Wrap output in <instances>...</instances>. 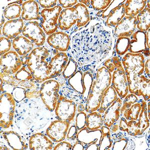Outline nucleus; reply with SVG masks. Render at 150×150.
<instances>
[{"mask_svg":"<svg viewBox=\"0 0 150 150\" xmlns=\"http://www.w3.org/2000/svg\"><path fill=\"white\" fill-rule=\"evenodd\" d=\"M116 39L113 29L96 16L71 37L69 52L79 69L90 71L95 78L99 67L114 55Z\"/></svg>","mask_w":150,"mask_h":150,"instance_id":"1","label":"nucleus"},{"mask_svg":"<svg viewBox=\"0 0 150 150\" xmlns=\"http://www.w3.org/2000/svg\"><path fill=\"white\" fill-rule=\"evenodd\" d=\"M68 60L67 53L54 49L47 43L33 50L28 55L27 66L33 78L42 84L59 76Z\"/></svg>","mask_w":150,"mask_h":150,"instance_id":"2","label":"nucleus"},{"mask_svg":"<svg viewBox=\"0 0 150 150\" xmlns=\"http://www.w3.org/2000/svg\"><path fill=\"white\" fill-rule=\"evenodd\" d=\"M145 58L142 53L128 52L122 58L130 93L150 101V80L144 72Z\"/></svg>","mask_w":150,"mask_h":150,"instance_id":"3","label":"nucleus"},{"mask_svg":"<svg viewBox=\"0 0 150 150\" xmlns=\"http://www.w3.org/2000/svg\"><path fill=\"white\" fill-rule=\"evenodd\" d=\"M94 80L90 71L83 72L79 69L64 82L60 88V93L73 100L77 104H85L89 97Z\"/></svg>","mask_w":150,"mask_h":150,"instance_id":"4","label":"nucleus"},{"mask_svg":"<svg viewBox=\"0 0 150 150\" xmlns=\"http://www.w3.org/2000/svg\"><path fill=\"white\" fill-rule=\"evenodd\" d=\"M90 11L78 3L74 7L62 10L58 20V28L70 37L85 26L91 19Z\"/></svg>","mask_w":150,"mask_h":150,"instance_id":"5","label":"nucleus"},{"mask_svg":"<svg viewBox=\"0 0 150 150\" xmlns=\"http://www.w3.org/2000/svg\"><path fill=\"white\" fill-rule=\"evenodd\" d=\"M112 74L101 66L98 69L94 78L89 97L85 103V111L88 113L97 111L101 104L104 92L111 85Z\"/></svg>","mask_w":150,"mask_h":150,"instance_id":"6","label":"nucleus"},{"mask_svg":"<svg viewBox=\"0 0 150 150\" xmlns=\"http://www.w3.org/2000/svg\"><path fill=\"white\" fill-rule=\"evenodd\" d=\"M120 131L131 137H140L145 135L150 127V120L147 112V102H142V109L137 120H127L121 116L119 121Z\"/></svg>","mask_w":150,"mask_h":150,"instance_id":"7","label":"nucleus"},{"mask_svg":"<svg viewBox=\"0 0 150 150\" xmlns=\"http://www.w3.org/2000/svg\"><path fill=\"white\" fill-rule=\"evenodd\" d=\"M61 85L55 79H50L42 83L40 88V97L47 109L50 112L55 111L60 97Z\"/></svg>","mask_w":150,"mask_h":150,"instance_id":"8","label":"nucleus"},{"mask_svg":"<svg viewBox=\"0 0 150 150\" xmlns=\"http://www.w3.org/2000/svg\"><path fill=\"white\" fill-rule=\"evenodd\" d=\"M77 104L73 100L60 93L54 111L57 120L71 124L77 114Z\"/></svg>","mask_w":150,"mask_h":150,"instance_id":"9","label":"nucleus"},{"mask_svg":"<svg viewBox=\"0 0 150 150\" xmlns=\"http://www.w3.org/2000/svg\"><path fill=\"white\" fill-rule=\"evenodd\" d=\"M16 103L12 94H1L0 126L1 128L6 129L11 126L15 112Z\"/></svg>","mask_w":150,"mask_h":150,"instance_id":"10","label":"nucleus"},{"mask_svg":"<svg viewBox=\"0 0 150 150\" xmlns=\"http://www.w3.org/2000/svg\"><path fill=\"white\" fill-rule=\"evenodd\" d=\"M60 6L50 9H44L41 11L40 24L47 36L56 32L58 28V20L62 11Z\"/></svg>","mask_w":150,"mask_h":150,"instance_id":"11","label":"nucleus"},{"mask_svg":"<svg viewBox=\"0 0 150 150\" xmlns=\"http://www.w3.org/2000/svg\"><path fill=\"white\" fill-rule=\"evenodd\" d=\"M22 35L37 47L43 46L46 40V35L38 21L27 22L23 30Z\"/></svg>","mask_w":150,"mask_h":150,"instance_id":"12","label":"nucleus"},{"mask_svg":"<svg viewBox=\"0 0 150 150\" xmlns=\"http://www.w3.org/2000/svg\"><path fill=\"white\" fill-rule=\"evenodd\" d=\"M1 71L15 74L22 66L20 57L14 51H10L1 56Z\"/></svg>","mask_w":150,"mask_h":150,"instance_id":"13","label":"nucleus"},{"mask_svg":"<svg viewBox=\"0 0 150 150\" xmlns=\"http://www.w3.org/2000/svg\"><path fill=\"white\" fill-rule=\"evenodd\" d=\"M70 123L59 120L52 122L46 130L47 136L55 143H59L65 140Z\"/></svg>","mask_w":150,"mask_h":150,"instance_id":"14","label":"nucleus"},{"mask_svg":"<svg viewBox=\"0 0 150 150\" xmlns=\"http://www.w3.org/2000/svg\"><path fill=\"white\" fill-rule=\"evenodd\" d=\"M112 74L111 85L119 97L124 99L129 93V87L123 65L117 69Z\"/></svg>","mask_w":150,"mask_h":150,"instance_id":"15","label":"nucleus"},{"mask_svg":"<svg viewBox=\"0 0 150 150\" xmlns=\"http://www.w3.org/2000/svg\"><path fill=\"white\" fill-rule=\"evenodd\" d=\"M47 43L52 48L61 52L69 51L71 44V37L67 33L58 31L48 36Z\"/></svg>","mask_w":150,"mask_h":150,"instance_id":"16","label":"nucleus"},{"mask_svg":"<svg viewBox=\"0 0 150 150\" xmlns=\"http://www.w3.org/2000/svg\"><path fill=\"white\" fill-rule=\"evenodd\" d=\"M116 38L122 37L130 38L137 30L136 17L125 16L113 29Z\"/></svg>","mask_w":150,"mask_h":150,"instance_id":"17","label":"nucleus"},{"mask_svg":"<svg viewBox=\"0 0 150 150\" xmlns=\"http://www.w3.org/2000/svg\"><path fill=\"white\" fill-rule=\"evenodd\" d=\"M1 139L12 150H28L29 148V144H28L26 139L14 131L9 130L1 132Z\"/></svg>","mask_w":150,"mask_h":150,"instance_id":"18","label":"nucleus"},{"mask_svg":"<svg viewBox=\"0 0 150 150\" xmlns=\"http://www.w3.org/2000/svg\"><path fill=\"white\" fill-rule=\"evenodd\" d=\"M102 137V132L101 129L89 130L85 127L78 132L77 141L83 144L86 148L91 144H96L99 147Z\"/></svg>","mask_w":150,"mask_h":150,"instance_id":"19","label":"nucleus"},{"mask_svg":"<svg viewBox=\"0 0 150 150\" xmlns=\"http://www.w3.org/2000/svg\"><path fill=\"white\" fill-rule=\"evenodd\" d=\"M123 100L118 97L116 101L112 103L103 114L104 125L110 128L115 123L119 121L121 117L120 110Z\"/></svg>","mask_w":150,"mask_h":150,"instance_id":"20","label":"nucleus"},{"mask_svg":"<svg viewBox=\"0 0 150 150\" xmlns=\"http://www.w3.org/2000/svg\"><path fill=\"white\" fill-rule=\"evenodd\" d=\"M112 145L111 150H135L136 145L132 137L120 131L112 134Z\"/></svg>","mask_w":150,"mask_h":150,"instance_id":"21","label":"nucleus"},{"mask_svg":"<svg viewBox=\"0 0 150 150\" xmlns=\"http://www.w3.org/2000/svg\"><path fill=\"white\" fill-rule=\"evenodd\" d=\"M28 144L31 150H50L54 148L52 141L43 133H35L31 135Z\"/></svg>","mask_w":150,"mask_h":150,"instance_id":"22","label":"nucleus"},{"mask_svg":"<svg viewBox=\"0 0 150 150\" xmlns=\"http://www.w3.org/2000/svg\"><path fill=\"white\" fill-rule=\"evenodd\" d=\"M24 27V21L19 18L8 21L1 28L4 37L9 39H14L22 33Z\"/></svg>","mask_w":150,"mask_h":150,"instance_id":"23","label":"nucleus"},{"mask_svg":"<svg viewBox=\"0 0 150 150\" xmlns=\"http://www.w3.org/2000/svg\"><path fill=\"white\" fill-rule=\"evenodd\" d=\"M22 12L21 18L26 21L40 20V8L37 1L30 0L24 2L22 6Z\"/></svg>","mask_w":150,"mask_h":150,"instance_id":"24","label":"nucleus"},{"mask_svg":"<svg viewBox=\"0 0 150 150\" xmlns=\"http://www.w3.org/2000/svg\"><path fill=\"white\" fill-rule=\"evenodd\" d=\"M146 38V32L137 30L130 38V46L128 52L133 54L143 53L148 48Z\"/></svg>","mask_w":150,"mask_h":150,"instance_id":"25","label":"nucleus"},{"mask_svg":"<svg viewBox=\"0 0 150 150\" xmlns=\"http://www.w3.org/2000/svg\"><path fill=\"white\" fill-rule=\"evenodd\" d=\"M34 44L24 36H19L15 38L12 46L15 51L20 56L28 55L34 49Z\"/></svg>","mask_w":150,"mask_h":150,"instance_id":"26","label":"nucleus"},{"mask_svg":"<svg viewBox=\"0 0 150 150\" xmlns=\"http://www.w3.org/2000/svg\"><path fill=\"white\" fill-rule=\"evenodd\" d=\"M125 2L113 9L104 21L105 24L107 27L114 29L126 16Z\"/></svg>","mask_w":150,"mask_h":150,"instance_id":"27","label":"nucleus"},{"mask_svg":"<svg viewBox=\"0 0 150 150\" xmlns=\"http://www.w3.org/2000/svg\"><path fill=\"white\" fill-rule=\"evenodd\" d=\"M118 97V94L114 88L112 86H110L104 92L101 99L100 106L97 111L101 114H103L108 107L116 101Z\"/></svg>","mask_w":150,"mask_h":150,"instance_id":"28","label":"nucleus"},{"mask_svg":"<svg viewBox=\"0 0 150 150\" xmlns=\"http://www.w3.org/2000/svg\"><path fill=\"white\" fill-rule=\"evenodd\" d=\"M147 1L128 0L125 2V15L128 16L136 17L146 6Z\"/></svg>","mask_w":150,"mask_h":150,"instance_id":"29","label":"nucleus"},{"mask_svg":"<svg viewBox=\"0 0 150 150\" xmlns=\"http://www.w3.org/2000/svg\"><path fill=\"white\" fill-rule=\"evenodd\" d=\"M137 29L146 32L150 27V9L147 7L136 16Z\"/></svg>","mask_w":150,"mask_h":150,"instance_id":"30","label":"nucleus"},{"mask_svg":"<svg viewBox=\"0 0 150 150\" xmlns=\"http://www.w3.org/2000/svg\"><path fill=\"white\" fill-rule=\"evenodd\" d=\"M104 125L102 114L98 111L90 112L87 116L86 126L89 130H96L101 129Z\"/></svg>","mask_w":150,"mask_h":150,"instance_id":"31","label":"nucleus"},{"mask_svg":"<svg viewBox=\"0 0 150 150\" xmlns=\"http://www.w3.org/2000/svg\"><path fill=\"white\" fill-rule=\"evenodd\" d=\"M130 38H117L115 44L114 52L117 56L122 58L128 52L130 46Z\"/></svg>","mask_w":150,"mask_h":150,"instance_id":"32","label":"nucleus"},{"mask_svg":"<svg viewBox=\"0 0 150 150\" xmlns=\"http://www.w3.org/2000/svg\"><path fill=\"white\" fill-rule=\"evenodd\" d=\"M144 99H140L137 102L133 104L130 108L126 110L122 116L127 120H137L142 109V102Z\"/></svg>","mask_w":150,"mask_h":150,"instance_id":"33","label":"nucleus"},{"mask_svg":"<svg viewBox=\"0 0 150 150\" xmlns=\"http://www.w3.org/2000/svg\"><path fill=\"white\" fill-rule=\"evenodd\" d=\"M101 130L102 132V137L99 146V150H111L112 141L110 128L103 125L101 127Z\"/></svg>","mask_w":150,"mask_h":150,"instance_id":"34","label":"nucleus"},{"mask_svg":"<svg viewBox=\"0 0 150 150\" xmlns=\"http://www.w3.org/2000/svg\"><path fill=\"white\" fill-rule=\"evenodd\" d=\"M69 60L68 63L62 72V76L66 81L69 78L73 75L78 70V65L77 61L69 53L68 54Z\"/></svg>","mask_w":150,"mask_h":150,"instance_id":"35","label":"nucleus"},{"mask_svg":"<svg viewBox=\"0 0 150 150\" xmlns=\"http://www.w3.org/2000/svg\"><path fill=\"white\" fill-rule=\"evenodd\" d=\"M22 7L18 4H13L8 6L3 11V14L6 19L11 20L18 19L22 14Z\"/></svg>","mask_w":150,"mask_h":150,"instance_id":"36","label":"nucleus"},{"mask_svg":"<svg viewBox=\"0 0 150 150\" xmlns=\"http://www.w3.org/2000/svg\"><path fill=\"white\" fill-rule=\"evenodd\" d=\"M122 65V58L115 54L112 55L111 58L104 62L101 66L105 67L111 74H112V72L117 69Z\"/></svg>","mask_w":150,"mask_h":150,"instance_id":"37","label":"nucleus"},{"mask_svg":"<svg viewBox=\"0 0 150 150\" xmlns=\"http://www.w3.org/2000/svg\"><path fill=\"white\" fill-rule=\"evenodd\" d=\"M141 98L138 97L135 94L129 93L124 99H122V105L120 110L121 117L122 116L123 112L126 110L130 108L133 104L137 102Z\"/></svg>","mask_w":150,"mask_h":150,"instance_id":"38","label":"nucleus"},{"mask_svg":"<svg viewBox=\"0 0 150 150\" xmlns=\"http://www.w3.org/2000/svg\"><path fill=\"white\" fill-rule=\"evenodd\" d=\"M14 76L16 80L19 82L27 81L33 78L27 65L23 66L15 74Z\"/></svg>","mask_w":150,"mask_h":150,"instance_id":"39","label":"nucleus"},{"mask_svg":"<svg viewBox=\"0 0 150 150\" xmlns=\"http://www.w3.org/2000/svg\"><path fill=\"white\" fill-rule=\"evenodd\" d=\"M125 2V1H112L106 9L98 12L96 14V16L102 19L103 21L105 20L113 9L121 5L122 4L124 3Z\"/></svg>","mask_w":150,"mask_h":150,"instance_id":"40","label":"nucleus"},{"mask_svg":"<svg viewBox=\"0 0 150 150\" xmlns=\"http://www.w3.org/2000/svg\"><path fill=\"white\" fill-rule=\"evenodd\" d=\"M112 1L110 0H92L90 1V4L93 10L95 12H98L106 9Z\"/></svg>","mask_w":150,"mask_h":150,"instance_id":"41","label":"nucleus"},{"mask_svg":"<svg viewBox=\"0 0 150 150\" xmlns=\"http://www.w3.org/2000/svg\"><path fill=\"white\" fill-rule=\"evenodd\" d=\"M27 90L21 87H16L12 93V97L16 102L19 103L26 98Z\"/></svg>","mask_w":150,"mask_h":150,"instance_id":"42","label":"nucleus"},{"mask_svg":"<svg viewBox=\"0 0 150 150\" xmlns=\"http://www.w3.org/2000/svg\"><path fill=\"white\" fill-rule=\"evenodd\" d=\"M87 116L85 112H77L75 119V126L78 131L82 130L86 126Z\"/></svg>","mask_w":150,"mask_h":150,"instance_id":"43","label":"nucleus"},{"mask_svg":"<svg viewBox=\"0 0 150 150\" xmlns=\"http://www.w3.org/2000/svg\"><path fill=\"white\" fill-rule=\"evenodd\" d=\"M1 42V50H0V55L1 56L5 54L10 51V50L12 46V43L10 40L5 37H1L0 39Z\"/></svg>","mask_w":150,"mask_h":150,"instance_id":"44","label":"nucleus"},{"mask_svg":"<svg viewBox=\"0 0 150 150\" xmlns=\"http://www.w3.org/2000/svg\"><path fill=\"white\" fill-rule=\"evenodd\" d=\"M0 77L4 83L11 85L13 87H17L18 81L16 80L15 76L6 73L3 71H1Z\"/></svg>","mask_w":150,"mask_h":150,"instance_id":"45","label":"nucleus"},{"mask_svg":"<svg viewBox=\"0 0 150 150\" xmlns=\"http://www.w3.org/2000/svg\"><path fill=\"white\" fill-rule=\"evenodd\" d=\"M78 130L75 125L70 126L67 134V140L70 142H74L77 140V134Z\"/></svg>","mask_w":150,"mask_h":150,"instance_id":"46","label":"nucleus"},{"mask_svg":"<svg viewBox=\"0 0 150 150\" xmlns=\"http://www.w3.org/2000/svg\"><path fill=\"white\" fill-rule=\"evenodd\" d=\"M58 1L57 0H51V1H38V2L40 6L44 9H50L56 7Z\"/></svg>","mask_w":150,"mask_h":150,"instance_id":"47","label":"nucleus"},{"mask_svg":"<svg viewBox=\"0 0 150 150\" xmlns=\"http://www.w3.org/2000/svg\"><path fill=\"white\" fill-rule=\"evenodd\" d=\"M72 147H73V145L71 143L63 141L59 142V143L57 144L55 147H54L53 150H71Z\"/></svg>","mask_w":150,"mask_h":150,"instance_id":"48","label":"nucleus"},{"mask_svg":"<svg viewBox=\"0 0 150 150\" xmlns=\"http://www.w3.org/2000/svg\"><path fill=\"white\" fill-rule=\"evenodd\" d=\"M78 1L77 0H59L58 2L62 8L67 9L74 7L76 5Z\"/></svg>","mask_w":150,"mask_h":150,"instance_id":"49","label":"nucleus"},{"mask_svg":"<svg viewBox=\"0 0 150 150\" xmlns=\"http://www.w3.org/2000/svg\"><path fill=\"white\" fill-rule=\"evenodd\" d=\"M14 88L15 87H13L11 85L3 83L2 89H1V94L3 93H10L12 94Z\"/></svg>","mask_w":150,"mask_h":150,"instance_id":"50","label":"nucleus"},{"mask_svg":"<svg viewBox=\"0 0 150 150\" xmlns=\"http://www.w3.org/2000/svg\"><path fill=\"white\" fill-rule=\"evenodd\" d=\"M150 58L145 59L144 65V72L148 78L150 79Z\"/></svg>","mask_w":150,"mask_h":150,"instance_id":"51","label":"nucleus"},{"mask_svg":"<svg viewBox=\"0 0 150 150\" xmlns=\"http://www.w3.org/2000/svg\"><path fill=\"white\" fill-rule=\"evenodd\" d=\"M86 147L83 144L80 143L79 142L77 141V140L76 141L75 143L73 146L72 147V150H85Z\"/></svg>","mask_w":150,"mask_h":150,"instance_id":"52","label":"nucleus"},{"mask_svg":"<svg viewBox=\"0 0 150 150\" xmlns=\"http://www.w3.org/2000/svg\"><path fill=\"white\" fill-rule=\"evenodd\" d=\"M111 134H114L120 131L119 126V122L115 123L110 128Z\"/></svg>","mask_w":150,"mask_h":150,"instance_id":"53","label":"nucleus"},{"mask_svg":"<svg viewBox=\"0 0 150 150\" xmlns=\"http://www.w3.org/2000/svg\"><path fill=\"white\" fill-rule=\"evenodd\" d=\"M146 45H147V48L149 49H150V29H149L146 32Z\"/></svg>","mask_w":150,"mask_h":150,"instance_id":"54","label":"nucleus"},{"mask_svg":"<svg viewBox=\"0 0 150 150\" xmlns=\"http://www.w3.org/2000/svg\"><path fill=\"white\" fill-rule=\"evenodd\" d=\"M85 111V104H79L77 106V112H83Z\"/></svg>","mask_w":150,"mask_h":150,"instance_id":"55","label":"nucleus"},{"mask_svg":"<svg viewBox=\"0 0 150 150\" xmlns=\"http://www.w3.org/2000/svg\"><path fill=\"white\" fill-rule=\"evenodd\" d=\"M79 3L84 4V5L87 7V8L89 10V9H92L90 1H87V0H83V1H79Z\"/></svg>","mask_w":150,"mask_h":150,"instance_id":"56","label":"nucleus"},{"mask_svg":"<svg viewBox=\"0 0 150 150\" xmlns=\"http://www.w3.org/2000/svg\"><path fill=\"white\" fill-rule=\"evenodd\" d=\"M99 150V147L96 144H91L86 148L85 150Z\"/></svg>","mask_w":150,"mask_h":150,"instance_id":"57","label":"nucleus"},{"mask_svg":"<svg viewBox=\"0 0 150 150\" xmlns=\"http://www.w3.org/2000/svg\"><path fill=\"white\" fill-rule=\"evenodd\" d=\"M145 139H146V142L147 143L148 146L149 148L150 149V129L149 128V130L148 132H146V136H145Z\"/></svg>","mask_w":150,"mask_h":150,"instance_id":"58","label":"nucleus"},{"mask_svg":"<svg viewBox=\"0 0 150 150\" xmlns=\"http://www.w3.org/2000/svg\"><path fill=\"white\" fill-rule=\"evenodd\" d=\"M28 55H29V54L26 55V56H24L21 57V61H22V64L23 66L27 65L28 59Z\"/></svg>","mask_w":150,"mask_h":150,"instance_id":"59","label":"nucleus"},{"mask_svg":"<svg viewBox=\"0 0 150 150\" xmlns=\"http://www.w3.org/2000/svg\"><path fill=\"white\" fill-rule=\"evenodd\" d=\"M144 57H145V59L146 58H150V49H149L147 48V49L144 50L143 53H142Z\"/></svg>","mask_w":150,"mask_h":150,"instance_id":"60","label":"nucleus"},{"mask_svg":"<svg viewBox=\"0 0 150 150\" xmlns=\"http://www.w3.org/2000/svg\"><path fill=\"white\" fill-rule=\"evenodd\" d=\"M5 24V17L4 14L1 12V28H2V26Z\"/></svg>","mask_w":150,"mask_h":150,"instance_id":"61","label":"nucleus"},{"mask_svg":"<svg viewBox=\"0 0 150 150\" xmlns=\"http://www.w3.org/2000/svg\"><path fill=\"white\" fill-rule=\"evenodd\" d=\"M147 112L149 119H150V101H148L147 103Z\"/></svg>","mask_w":150,"mask_h":150,"instance_id":"62","label":"nucleus"},{"mask_svg":"<svg viewBox=\"0 0 150 150\" xmlns=\"http://www.w3.org/2000/svg\"><path fill=\"white\" fill-rule=\"evenodd\" d=\"M0 149L1 150H11V149L9 148L8 147H7V146H2V145H1V148H0Z\"/></svg>","mask_w":150,"mask_h":150,"instance_id":"63","label":"nucleus"}]
</instances>
